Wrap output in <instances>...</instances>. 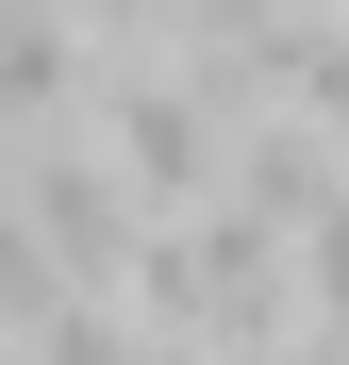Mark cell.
<instances>
[{
    "label": "cell",
    "mask_w": 349,
    "mask_h": 365,
    "mask_svg": "<svg viewBox=\"0 0 349 365\" xmlns=\"http://www.w3.org/2000/svg\"><path fill=\"white\" fill-rule=\"evenodd\" d=\"M84 133L116 150V182H133L150 216H216V200H233V116H216L183 67H100Z\"/></svg>",
    "instance_id": "obj_1"
},
{
    "label": "cell",
    "mask_w": 349,
    "mask_h": 365,
    "mask_svg": "<svg viewBox=\"0 0 349 365\" xmlns=\"http://www.w3.org/2000/svg\"><path fill=\"white\" fill-rule=\"evenodd\" d=\"M300 332H349V200L300 232Z\"/></svg>",
    "instance_id": "obj_3"
},
{
    "label": "cell",
    "mask_w": 349,
    "mask_h": 365,
    "mask_svg": "<svg viewBox=\"0 0 349 365\" xmlns=\"http://www.w3.org/2000/svg\"><path fill=\"white\" fill-rule=\"evenodd\" d=\"M0 365H34V349H17V332H0Z\"/></svg>",
    "instance_id": "obj_4"
},
{
    "label": "cell",
    "mask_w": 349,
    "mask_h": 365,
    "mask_svg": "<svg viewBox=\"0 0 349 365\" xmlns=\"http://www.w3.org/2000/svg\"><path fill=\"white\" fill-rule=\"evenodd\" d=\"M34 365H183V349H166L116 282H84V299H50V316H34Z\"/></svg>",
    "instance_id": "obj_2"
}]
</instances>
